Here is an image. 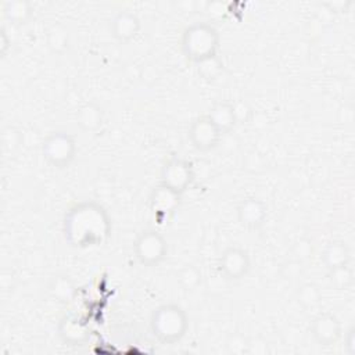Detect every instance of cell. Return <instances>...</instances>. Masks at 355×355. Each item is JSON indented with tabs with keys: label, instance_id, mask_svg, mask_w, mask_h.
Masks as SVG:
<instances>
[{
	"label": "cell",
	"instance_id": "cell-14",
	"mask_svg": "<svg viewBox=\"0 0 355 355\" xmlns=\"http://www.w3.org/2000/svg\"><path fill=\"white\" fill-rule=\"evenodd\" d=\"M75 121L85 132H97L104 122L103 108L96 101H85L79 105Z\"/></svg>",
	"mask_w": 355,
	"mask_h": 355
},
{
	"label": "cell",
	"instance_id": "cell-24",
	"mask_svg": "<svg viewBox=\"0 0 355 355\" xmlns=\"http://www.w3.org/2000/svg\"><path fill=\"white\" fill-rule=\"evenodd\" d=\"M10 44H11V40L8 39V35H7V32H6V28L1 26V29H0V55H1V57H6V55H7V53H8L10 47H11Z\"/></svg>",
	"mask_w": 355,
	"mask_h": 355
},
{
	"label": "cell",
	"instance_id": "cell-11",
	"mask_svg": "<svg viewBox=\"0 0 355 355\" xmlns=\"http://www.w3.org/2000/svg\"><path fill=\"white\" fill-rule=\"evenodd\" d=\"M180 201H182V194L162 183H158L151 190L148 197L150 209L159 219L172 216L179 208Z\"/></svg>",
	"mask_w": 355,
	"mask_h": 355
},
{
	"label": "cell",
	"instance_id": "cell-8",
	"mask_svg": "<svg viewBox=\"0 0 355 355\" xmlns=\"http://www.w3.org/2000/svg\"><path fill=\"white\" fill-rule=\"evenodd\" d=\"M218 268L226 280L239 282L248 275L251 269V257L245 248L240 245H229L220 252Z\"/></svg>",
	"mask_w": 355,
	"mask_h": 355
},
{
	"label": "cell",
	"instance_id": "cell-18",
	"mask_svg": "<svg viewBox=\"0 0 355 355\" xmlns=\"http://www.w3.org/2000/svg\"><path fill=\"white\" fill-rule=\"evenodd\" d=\"M49 291L51 297L62 304H67L73 300L76 287L72 282V279L67 275H55L51 277L49 284Z\"/></svg>",
	"mask_w": 355,
	"mask_h": 355
},
{
	"label": "cell",
	"instance_id": "cell-16",
	"mask_svg": "<svg viewBox=\"0 0 355 355\" xmlns=\"http://www.w3.org/2000/svg\"><path fill=\"white\" fill-rule=\"evenodd\" d=\"M58 334L68 345H82L89 337L86 326L73 316H65L60 322Z\"/></svg>",
	"mask_w": 355,
	"mask_h": 355
},
{
	"label": "cell",
	"instance_id": "cell-25",
	"mask_svg": "<svg viewBox=\"0 0 355 355\" xmlns=\"http://www.w3.org/2000/svg\"><path fill=\"white\" fill-rule=\"evenodd\" d=\"M344 343H345L348 354L354 355V352H355V329H354V326H351L347 330V334L344 337Z\"/></svg>",
	"mask_w": 355,
	"mask_h": 355
},
{
	"label": "cell",
	"instance_id": "cell-2",
	"mask_svg": "<svg viewBox=\"0 0 355 355\" xmlns=\"http://www.w3.org/2000/svg\"><path fill=\"white\" fill-rule=\"evenodd\" d=\"M219 46L220 35L218 29L208 21L193 22L182 32L180 50L183 55L194 64L216 57Z\"/></svg>",
	"mask_w": 355,
	"mask_h": 355
},
{
	"label": "cell",
	"instance_id": "cell-10",
	"mask_svg": "<svg viewBox=\"0 0 355 355\" xmlns=\"http://www.w3.org/2000/svg\"><path fill=\"white\" fill-rule=\"evenodd\" d=\"M236 216L243 227L257 230L261 229L266 222L268 207L263 200L255 196H248L237 204Z\"/></svg>",
	"mask_w": 355,
	"mask_h": 355
},
{
	"label": "cell",
	"instance_id": "cell-15",
	"mask_svg": "<svg viewBox=\"0 0 355 355\" xmlns=\"http://www.w3.org/2000/svg\"><path fill=\"white\" fill-rule=\"evenodd\" d=\"M322 262L327 270L351 263V250L344 240L336 239L326 244L322 252Z\"/></svg>",
	"mask_w": 355,
	"mask_h": 355
},
{
	"label": "cell",
	"instance_id": "cell-21",
	"mask_svg": "<svg viewBox=\"0 0 355 355\" xmlns=\"http://www.w3.org/2000/svg\"><path fill=\"white\" fill-rule=\"evenodd\" d=\"M329 280L331 286L338 290L349 287L354 282V269L351 268V263L329 270Z\"/></svg>",
	"mask_w": 355,
	"mask_h": 355
},
{
	"label": "cell",
	"instance_id": "cell-22",
	"mask_svg": "<svg viewBox=\"0 0 355 355\" xmlns=\"http://www.w3.org/2000/svg\"><path fill=\"white\" fill-rule=\"evenodd\" d=\"M178 283L184 290H194L201 283V272L194 265H184L178 272Z\"/></svg>",
	"mask_w": 355,
	"mask_h": 355
},
{
	"label": "cell",
	"instance_id": "cell-17",
	"mask_svg": "<svg viewBox=\"0 0 355 355\" xmlns=\"http://www.w3.org/2000/svg\"><path fill=\"white\" fill-rule=\"evenodd\" d=\"M3 17L14 26H22L33 15L32 4L28 0H6L1 6Z\"/></svg>",
	"mask_w": 355,
	"mask_h": 355
},
{
	"label": "cell",
	"instance_id": "cell-13",
	"mask_svg": "<svg viewBox=\"0 0 355 355\" xmlns=\"http://www.w3.org/2000/svg\"><path fill=\"white\" fill-rule=\"evenodd\" d=\"M207 115L211 118V121L218 126V129L226 135L229 133L239 122L236 105L227 100H220L212 104Z\"/></svg>",
	"mask_w": 355,
	"mask_h": 355
},
{
	"label": "cell",
	"instance_id": "cell-5",
	"mask_svg": "<svg viewBox=\"0 0 355 355\" xmlns=\"http://www.w3.org/2000/svg\"><path fill=\"white\" fill-rule=\"evenodd\" d=\"M133 252L143 266L159 265L168 254V241L155 229H143L133 241Z\"/></svg>",
	"mask_w": 355,
	"mask_h": 355
},
{
	"label": "cell",
	"instance_id": "cell-6",
	"mask_svg": "<svg viewBox=\"0 0 355 355\" xmlns=\"http://www.w3.org/2000/svg\"><path fill=\"white\" fill-rule=\"evenodd\" d=\"M196 172L193 162L178 155L169 157L161 166L159 183L183 194L194 182Z\"/></svg>",
	"mask_w": 355,
	"mask_h": 355
},
{
	"label": "cell",
	"instance_id": "cell-19",
	"mask_svg": "<svg viewBox=\"0 0 355 355\" xmlns=\"http://www.w3.org/2000/svg\"><path fill=\"white\" fill-rule=\"evenodd\" d=\"M295 298L304 308H315L322 300V291L315 283L305 282L297 287Z\"/></svg>",
	"mask_w": 355,
	"mask_h": 355
},
{
	"label": "cell",
	"instance_id": "cell-3",
	"mask_svg": "<svg viewBox=\"0 0 355 355\" xmlns=\"http://www.w3.org/2000/svg\"><path fill=\"white\" fill-rule=\"evenodd\" d=\"M189 329V316L183 306L175 302H165L153 309L150 315V330L162 344L180 341Z\"/></svg>",
	"mask_w": 355,
	"mask_h": 355
},
{
	"label": "cell",
	"instance_id": "cell-12",
	"mask_svg": "<svg viewBox=\"0 0 355 355\" xmlns=\"http://www.w3.org/2000/svg\"><path fill=\"white\" fill-rule=\"evenodd\" d=\"M141 28L139 15L132 10H119L110 21V33L119 43L133 40Z\"/></svg>",
	"mask_w": 355,
	"mask_h": 355
},
{
	"label": "cell",
	"instance_id": "cell-20",
	"mask_svg": "<svg viewBox=\"0 0 355 355\" xmlns=\"http://www.w3.org/2000/svg\"><path fill=\"white\" fill-rule=\"evenodd\" d=\"M196 65H197V72H198L200 78H202L204 80H208V82L218 79L222 75L223 67H225L222 60L219 58V55L204 60Z\"/></svg>",
	"mask_w": 355,
	"mask_h": 355
},
{
	"label": "cell",
	"instance_id": "cell-4",
	"mask_svg": "<svg viewBox=\"0 0 355 355\" xmlns=\"http://www.w3.org/2000/svg\"><path fill=\"white\" fill-rule=\"evenodd\" d=\"M40 151L43 159L55 169L68 168L78 153L75 137L67 130H53L44 136Z\"/></svg>",
	"mask_w": 355,
	"mask_h": 355
},
{
	"label": "cell",
	"instance_id": "cell-9",
	"mask_svg": "<svg viewBox=\"0 0 355 355\" xmlns=\"http://www.w3.org/2000/svg\"><path fill=\"white\" fill-rule=\"evenodd\" d=\"M343 333L340 319L333 312H322L311 322V336L322 347L336 344Z\"/></svg>",
	"mask_w": 355,
	"mask_h": 355
},
{
	"label": "cell",
	"instance_id": "cell-23",
	"mask_svg": "<svg viewBox=\"0 0 355 355\" xmlns=\"http://www.w3.org/2000/svg\"><path fill=\"white\" fill-rule=\"evenodd\" d=\"M49 46L54 51H62L68 46V32L62 26H53L47 35Z\"/></svg>",
	"mask_w": 355,
	"mask_h": 355
},
{
	"label": "cell",
	"instance_id": "cell-1",
	"mask_svg": "<svg viewBox=\"0 0 355 355\" xmlns=\"http://www.w3.org/2000/svg\"><path fill=\"white\" fill-rule=\"evenodd\" d=\"M111 233L108 211L94 200L73 202L64 214L62 234L65 241L75 248L101 245Z\"/></svg>",
	"mask_w": 355,
	"mask_h": 355
},
{
	"label": "cell",
	"instance_id": "cell-7",
	"mask_svg": "<svg viewBox=\"0 0 355 355\" xmlns=\"http://www.w3.org/2000/svg\"><path fill=\"white\" fill-rule=\"evenodd\" d=\"M222 136L223 133L207 114L196 116L187 130V137L191 147L202 153L216 148L222 140Z\"/></svg>",
	"mask_w": 355,
	"mask_h": 355
}]
</instances>
